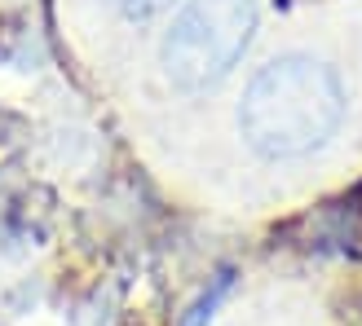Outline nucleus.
<instances>
[{
	"label": "nucleus",
	"instance_id": "obj_3",
	"mask_svg": "<svg viewBox=\"0 0 362 326\" xmlns=\"http://www.w3.org/2000/svg\"><path fill=\"white\" fill-rule=\"evenodd\" d=\"M111 5L129 18V23H146V18H155V13H164V9H173L177 0H111Z\"/></svg>",
	"mask_w": 362,
	"mask_h": 326
},
{
	"label": "nucleus",
	"instance_id": "obj_2",
	"mask_svg": "<svg viewBox=\"0 0 362 326\" xmlns=\"http://www.w3.org/2000/svg\"><path fill=\"white\" fill-rule=\"evenodd\" d=\"M257 31V0H190L159 44L164 76L177 88H212L230 76Z\"/></svg>",
	"mask_w": 362,
	"mask_h": 326
},
{
	"label": "nucleus",
	"instance_id": "obj_4",
	"mask_svg": "<svg viewBox=\"0 0 362 326\" xmlns=\"http://www.w3.org/2000/svg\"><path fill=\"white\" fill-rule=\"evenodd\" d=\"M226 286H230V274H221V278H216V286H212V291H208L204 300L194 304V309H190V318L181 322V326H204V322H208V313L216 309V300H221V291H226Z\"/></svg>",
	"mask_w": 362,
	"mask_h": 326
},
{
	"label": "nucleus",
	"instance_id": "obj_1",
	"mask_svg": "<svg viewBox=\"0 0 362 326\" xmlns=\"http://www.w3.org/2000/svg\"><path fill=\"white\" fill-rule=\"evenodd\" d=\"M345 119V88L336 71L305 53H287L252 76L239 128L265 159H296L327 141Z\"/></svg>",
	"mask_w": 362,
	"mask_h": 326
}]
</instances>
